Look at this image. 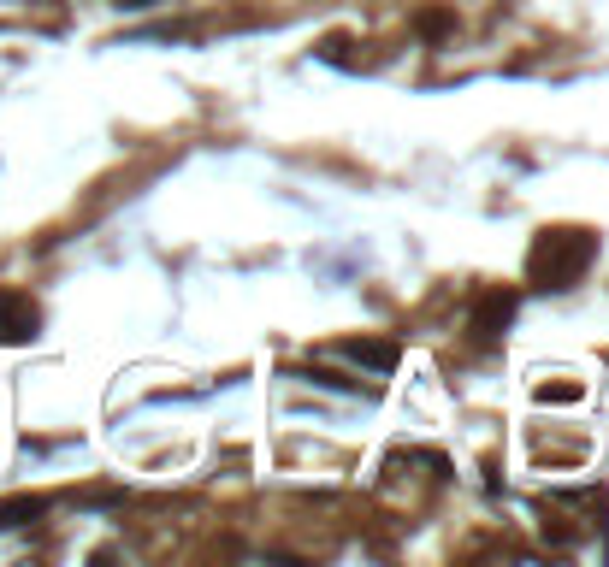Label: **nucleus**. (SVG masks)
Segmentation results:
<instances>
[{"label":"nucleus","instance_id":"nucleus-1","mask_svg":"<svg viewBox=\"0 0 609 567\" xmlns=\"http://www.w3.org/2000/svg\"><path fill=\"white\" fill-rule=\"evenodd\" d=\"M598 260V237L580 231V225H556V231H539L533 237V254H527V278L539 290H568L586 278V266Z\"/></svg>","mask_w":609,"mask_h":567},{"label":"nucleus","instance_id":"nucleus-2","mask_svg":"<svg viewBox=\"0 0 609 567\" xmlns=\"http://www.w3.org/2000/svg\"><path fill=\"white\" fill-rule=\"evenodd\" d=\"M36 302L30 296H18V290H0V343H24V337H36Z\"/></svg>","mask_w":609,"mask_h":567},{"label":"nucleus","instance_id":"nucleus-3","mask_svg":"<svg viewBox=\"0 0 609 567\" xmlns=\"http://www.w3.org/2000/svg\"><path fill=\"white\" fill-rule=\"evenodd\" d=\"M343 355L361 361V367H379V373L397 367V343H367V337H361V343H343Z\"/></svg>","mask_w":609,"mask_h":567},{"label":"nucleus","instance_id":"nucleus-4","mask_svg":"<svg viewBox=\"0 0 609 567\" xmlns=\"http://www.w3.org/2000/svg\"><path fill=\"white\" fill-rule=\"evenodd\" d=\"M509 314H515V302H509V296H485V302H479V314H474V331H479V337H491L497 325H509Z\"/></svg>","mask_w":609,"mask_h":567}]
</instances>
